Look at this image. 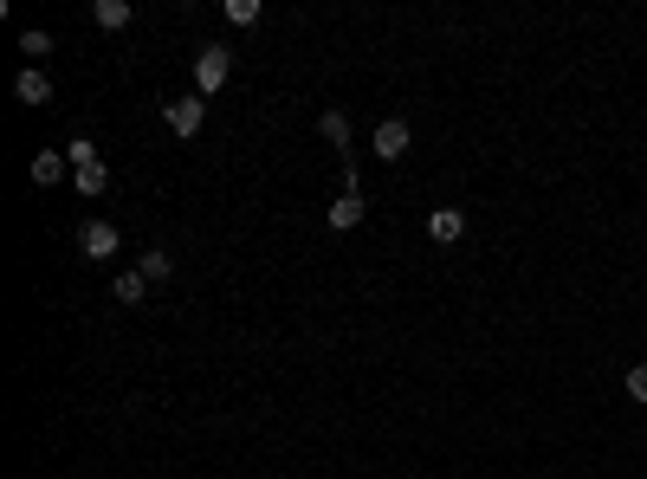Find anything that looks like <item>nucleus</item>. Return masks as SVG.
<instances>
[{
    "label": "nucleus",
    "mask_w": 647,
    "mask_h": 479,
    "mask_svg": "<svg viewBox=\"0 0 647 479\" xmlns=\"http://www.w3.org/2000/svg\"><path fill=\"white\" fill-rule=\"evenodd\" d=\"M65 156H72V182H78V195H85V201H98L104 188H110V169H104V156H98V149H91V136H78V143L65 149Z\"/></svg>",
    "instance_id": "nucleus-1"
},
{
    "label": "nucleus",
    "mask_w": 647,
    "mask_h": 479,
    "mask_svg": "<svg viewBox=\"0 0 647 479\" xmlns=\"http://www.w3.org/2000/svg\"><path fill=\"white\" fill-rule=\"evenodd\" d=\"M227 78H233V52L227 46H201L195 52V91L208 98V91H220Z\"/></svg>",
    "instance_id": "nucleus-2"
},
{
    "label": "nucleus",
    "mask_w": 647,
    "mask_h": 479,
    "mask_svg": "<svg viewBox=\"0 0 647 479\" xmlns=\"http://www.w3.org/2000/svg\"><path fill=\"white\" fill-rule=\"evenodd\" d=\"M117 246H123V234L110 221H85V227H78V253H85V259H110Z\"/></svg>",
    "instance_id": "nucleus-3"
},
{
    "label": "nucleus",
    "mask_w": 647,
    "mask_h": 479,
    "mask_svg": "<svg viewBox=\"0 0 647 479\" xmlns=\"http://www.w3.org/2000/svg\"><path fill=\"white\" fill-rule=\"evenodd\" d=\"M408 143H415V136H408V123H402V117H382V123H376V156L402 162V156H408Z\"/></svg>",
    "instance_id": "nucleus-4"
},
{
    "label": "nucleus",
    "mask_w": 647,
    "mask_h": 479,
    "mask_svg": "<svg viewBox=\"0 0 647 479\" xmlns=\"http://www.w3.org/2000/svg\"><path fill=\"white\" fill-rule=\"evenodd\" d=\"M201 123H208V104H201V98H175L169 104V130L175 136H195Z\"/></svg>",
    "instance_id": "nucleus-5"
},
{
    "label": "nucleus",
    "mask_w": 647,
    "mask_h": 479,
    "mask_svg": "<svg viewBox=\"0 0 647 479\" xmlns=\"http://www.w3.org/2000/svg\"><path fill=\"white\" fill-rule=\"evenodd\" d=\"M363 214H369V208H363V188H343V195L330 201V227H337V234H350Z\"/></svg>",
    "instance_id": "nucleus-6"
},
{
    "label": "nucleus",
    "mask_w": 647,
    "mask_h": 479,
    "mask_svg": "<svg viewBox=\"0 0 647 479\" xmlns=\"http://www.w3.org/2000/svg\"><path fill=\"white\" fill-rule=\"evenodd\" d=\"M13 98L20 104H52V78L39 72V65H26V72L13 78Z\"/></svg>",
    "instance_id": "nucleus-7"
},
{
    "label": "nucleus",
    "mask_w": 647,
    "mask_h": 479,
    "mask_svg": "<svg viewBox=\"0 0 647 479\" xmlns=\"http://www.w3.org/2000/svg\"><path fill=\"white\" fill-rule=\"evenodd\" d=\"M428 234H434L440 246H453V240L466 234V214H460V208H434V214H428Z\"/></svg>",
    "instance_id": "nucleus-8"
},
{
    "label": "nucleus",
    "mask_w": 647,
    "mask_h": 479,
    "mask_svg": "<svg viewBox=\"0 0 647 479\" xmlns=\"http://www.w3.org/2000/svg\"><path fill=\"white\" fill-rule=\"evenodd\" d=\"M65 169H72V156H52V149H39V156H33V182L39 188H59Z\"/></svg>",
    "instance_id": "nucleus-9"
},
{
    "label": "nucleus",
    "mask_w": 647,
    "mask_h": 479,
    "mask_svg": "<svg viewBox=\"0 0 647 479\" xmlns=\"http://www.w3.org/2000/svg\"><path fill=\"white\" fill-rule=\"evenodd\" d=\"M91 20L104 33H117V26H130V0H91Z\"/></svg>",
    "instance_id": "nucleus-10"
},
{
    "label": "nucleus",
    "mask_w": 647,
    "mask_h": 479,
    "mask_svg": "<svg viewBox=\"0 0 647 479\" xmlns=\"http://www.w3.org/2000/svg\"><path fill=\"white\" fill-rule=\"evenodd\" d=\"M143 292H149L143 272H117V285H110V298H117V305H143Z\"/></svg>",
    "instance_id": "nucleus-11"
},
{
    "label": "nucleus",
    "mask_w": 647,
    "mask_h": 479,
    "mask_svg": "<svg viewBox=\"0 0 647 479\" xmlns=\"http://www.w3.org/2000/svg\"><path fill=\"white\" fill-rule=\"evenodd\" d=\"M318 130L343 149V162H350V117H343V111H324V117H318Z\"/></svg>",
    "instance_id": "nucleus-12"
},
{
    "label": "nucleus",
    "mask_w": 647,
    "mask_h": 479,
    "mask_svg": "<svg viewBox=\"0 0 647 479\" xmlns=\"http://www.w3.org/2000/svg\"><path fill=\"white\" fill-rule=\"evenodd\" d=\"M136 272H143V279L156 285V279H169V272H175V259H169V253H162V246H156V253H143V266H136Z\"/></svg>",
    "instance_id": "nucleus-13"
},
{
    "label": "nucleus",
    "mask_w": 647,
    "mask_h": 479,
    "mask_svg": "<svg viewBox=\"0 0 647 479\" xmlns=\"http://www.w3.org/2000/svg\"><path fill=\"white\" fill-rule=\"evenodd\" d=\"M220 13H227L233 26H253V20H259V13H266V7H259V0H227V7H220Z\"/></svg>",
    "instance_id": "nucleus-14"
},
{
    "label": "nucleus",
    "mask_w": 647,
    "mask_h": 479,
    "mask_svg": "<svg viewBox=\"0 0 647 479\" xmlns=\"http://www.w3.org/2000/svg\"><path fill=\"white\" fill-rule=\"evenodd\" d=\"M20 52H26V59H46V52H52V39L39 33V26H26V33H20Z\"/></svg>",
    "instance_id": "nucleus-15"
},
{
    "label": "nucleus",
    "mask_w": 647,
    "mask_h": 479,
    "mask_svg": "<svg viewBox=\"0 0 647 479\" xmlns=\"http://www.w3.org/2000/svg\"><path fill=\"white\" fill-rule=\"evenodd\" d=\"M628 395H635V402H647V363L628 369Z\"/></svg>",
    "instance_id": "nucleus-16"
}]
</instances>
